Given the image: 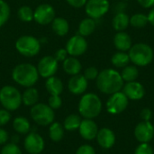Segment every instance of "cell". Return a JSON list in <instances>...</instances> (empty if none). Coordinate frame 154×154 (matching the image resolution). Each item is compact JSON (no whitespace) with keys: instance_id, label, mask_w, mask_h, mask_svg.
I'll list each match as a JSON object with an SVG mask.
<instances>
[{"instance_id":"1f68e13d","label":"cell","mask_w":154,"mask_h":154,"mask_svg":"<svg viewBox=\"0 0 154 154\" xmlns=\"http://www.w3.org/2000/svg\"><path fill=\"white\" fill-rule=\"evenodd\" d=\"M148 23V16L144 14H135L130 18V24L135 28H143Z\"/></svg>"},{"instance_id":"ee69618b","label":"cell","mask_w":154,"mask_h":154,"mask_svg":"<svg viewBox=\"0 0 154 154\" xmlns=\"http://www.w3.org/2000/svg\"><path fill=\"white\" fill-rule=\"evenodd\" d=\"M137 2L143 8H152L154 6V0H137Z\"/></svg>"},{"instance_id":"f1b7e54d","label":"cell","mask_w":154,"mask_h":154,"mask_svg":"<svg viewBox=\"0 0 154 154\" xmlns=\"http://www.w3.org/2000/svg\"><path fill=\"white\" fill-rule=\"evenodd\" d=\"M120 74H121V77L124 81L131 82V81H135L138 79L139 70L136 68V66L127 65L126 67L124 68V69L122 70V72Z\"/></svg>"},{"instance_id":"ac0fdd59","label":"cell","mask_w":154,"mask_h":154,"mask_svg":"<svg viewBox=\"0 0 154 154\" xmlns=\"http://www.w3.org/2000/svg\"><path fill=\"white\" fill-rule=\"evenodd\" d=\"M98 145L106 150L112 148L116 143V134L109 128H102L98 130V133L96 137Z\"/></svg>"},{"instance_id":"f546056e","label":"cell","mask_w":154,"mask_h":154,"mask_svg":"<svg viewBox=\"0 0 154 154\" xmlns=\"http://www.w3.org/2000/svg\"><path fill=\"white\" fill-rule=\"evenodd\" d=\"M111 62L116 68H125L129 64L130 58L125 51H118L113 55Z\"/></svg>"},{"instance_id":"2e32d148","label":"cell","mask_w":154,"mask_h":154,"mask_svg":"<svg viewBox=\"0 0 154 154\" xmlns=\"http://www.w3.org/2000/svg\"><path fill=\"white\" fill-rule=\"evenodd\" d=\"M123 93L130 100H140L145 95L144 87L140 83L135 81L126 82L125 85L123 87Z\"/></svg>"},{"instance_id":"ba28073f","label":"cell","mask_w":154,"mask_h":154,"mask_svg":"<svg viewBox=\"0 0 154 154\" xmlns=\"http://www.w3.org/2000/svg\"><path fill=\"white\" fill-rule=\"evenodd\" d=\"M129 99L121 91L110 95L106 101V110L111 115H118L123 113L128 106Z\"/></svg>"},{"instance_id":"f35d334b","label":"cell","mask_w":154,"mask_h":154,"mask_svg":"<svg viewBox=\"0 0 154 154\" xmlns=\"http://www.w3.org/2000/svg\"><path fill=\"white\" fill-rule=\"evenodd\" d=\"M76 154H96L95 149L89 144H83L78 148Z\"/></svg>"},{"instance_id":"ab89813d","label":"cell","mask_w":154,"mask_h":154,"mask_svg":"<svg viewBox=\"0 0 154 154\" xmlns=\"http://www.w3.org/2000/svg\"><path fill=\"white\" fill-rule=\"evenodd\" d=\"M68 52H67V51H66V49L65 48H60V49H59L56 52H55V54H54V58L56 59V60L59 62V61H64L67 58H68Z\"/></svg>"},{"instance_id":"603a6c76","label":"cell","mask_w":154,"mask_h":154,"mask_svg":"<svg viewBox=\"0 0 154 154\" xmlns=\"http://www.w3.org/2000/svg\"><path fill=\"white\" fill-rule=\"evenodd\" d=\"M38 100H39V92L33 87L26 88V89L22 94V103L25 106L32 107L38 103Z\"/></svg>"},{"instance_id":"d6a6232c","label":"cell","mask_w":154,"mask_h":154,"mask_svg":"<svg viewBox=\"0 0 154 154\" xmlns=\"http://www.w3.org/2000/svg\"><path fill=\"white\" fill-rule=\"evenodd\" d=\"M10 7L5 0H0V27L8 21L10 17Z\"/></svg>"},{"instance_id":"7c38bea8","label":"cell","mask_w":154,"mask_h":154,"mask_svg":"<svg viewBox=\"0 0 154 154\" xmlns=\"http://www.w3.org/2000/svg\"><path fill=\"white\" fill-rule=\"evenodd\" d=\"M66 51L69 56L78 57L84 54L88 50V42L85 37L77 34L69 38L66 44Z\"/></svg>"},{"instance_id":"484cf974","label":"cell","mask_w":154,"mask_h":154,"mask_svg":"<svg viewBox=\"0 0 154 154\" xmlns=\"http://www.w3.org/2000/svg\"><path fill=\"white\" fill-rule=\"evenodd\" d=\"M130 24V18L125 13H118L115 15L112 21L114 29L117 32H124Z\"/></svg>"},{"instance_id":"d6986e66","label":"cell","mask_w":154,"mask_h":154,"mask_svg":"<svg viewBox=\"0 0 154 154\" xmlns=\"http://www.w3.org/2000/svg\"><path fill=\"white\" fill-rule=\"evenodd\" d=\"M114 44L119 51H126L131 49L132 39L128 33L124 32H118L114 37Z\"/></svg>"},{"instance_id":"ffe728a7","label":"cell","mask_w":154,"mask_h":154,"mask_svg":"<svg viewBox=\"0 0 154 154\" xmlns=\"http://www.w3.org/2000/svg\"><path fill=\"white\" fill-rule=\"evenodd\" d=\"M62 68H63V70L68 75L74 76V75L79 74L82 69V65L76 57L69 56L64 61H62Z\"/></svg>"},{"instance_id":"d4e9b609","label":"cell","mask_w":154,"mask_h":154,"mask_svg":"<svg viewBox=\"0 0 154 154\" xmlns=\"http://www.w3.org/2000/svg\"><path fill=\"white\" fill-rule=\"evenodd\" d=\"M64 127L60 123L53 122L49 125V137L53 143L60 142L64 137Z\"/></svg>"},{"instance_id":"e0dca14e","label":"cell","mask_w":154,"mask_h":154,"mask_svg":"<svg viewBox=\"0 0 154 154\" xmlns=\"http://www.w3.org/2000/svg\"><path fill=\"white\" fill-rule=\"evenodd\" d=\"M88 80L84 77V75L78 74L71 76L68 82V88L73 95H81L85 93L88 88Z\"/></svg>"},{"instance_id":"4316f807","label":"cell","mask_w":154,"mask_h":154,"mask_svg":"<svg viewBox=\"0 0 154 154\" xmlns=\"http://www.w3.org/2000/svg\"><path fill=\"white\" fill-rule=\"evenodd\" d=\"M96 26L97 24H96L95 19L90 18V17L85 18L80 22L79 25V34L83 37L88 36L94 32Z\"/></svg>"},{"instance_id":"4fadbf2b","label":"cell","mask_w":154,"mask_h":154,"mask_svg":"<svg viewBox=\"0 0 154 154\" xmlns=\"http://www.w3.org/2000/svg\"><path fill=\"white\" fill-rule=\"evenodd\" d=\"M36 68L39 76L48 79L56 74L59 69V64L53 56H44L40 60Z\"/></svg>"},{"instance_id":"7bdbcfd3","label":"cell","mask_w":154,"mask_h":154,"mask_svg":"<svg viewBox=\"0 0 154 154\" xmlns=\"http://www.w3.org/2000/svg\"><path fill=\"white\" fill-rule=\"evenodd\" d=\"M9 139V134L8 133L0 127V145H5V143H7Z\"/></svg>"},{"instance_id":"7402d4cb","label":"cell","mask_w":154,"mask_h":154,"mask_svg":"<svg viewBox=\"0 0 154 154\" xmlns=\"http://www.w3.org/2000/svg\"><path fill=\"white\" fill-rule=\"evenodd\" d=\"M13 128L15 133L26 135L31 132L32 125L30 121L24 116H17L13 121Z\"/></svg>"},{"instance_id":"3957f363","label":"cell","mask_w":154,"mask_h":154,"mask_svg":"<svg viewBox=\"0 0 154 154\" xmlns=\"http://www.w3.org/2000/svg\"><path fill=\"white\" fill-rule=\"evenodd\" d=\"M78 109L83 118L94 119L97 117L102 111V101L97 95L87 93L80 98Z\"/></svg>"},{"instance_id":"9c48e42d","label":"cell","mask_w":154,"mask_h":154,"mask_svg":"<svg viewBox=\"0 0 154 154\" xmlns=\"http://www.w3.org/2000/svg\"><path fill=\"white\" fill-rule=\"evenodd\" d=\"M109 7L108 0H88L85 5V11L88 17L99 19L108 12Z\"/></svg>"},{"instance_id":"836d02e7","label":"cell","mask_w":154,"mask_h":154,"mask_svg":"<svg viewBox=\"0 0 154 154\" xmlns=\"http://www.w3.org/2000/svg\"><path fill=\"white\" fill-rule=\"evenodd\" d=\"M0 154H23L20 147L14 143H5L2 149Z\"/></svg>"},{"instance_id":"277c9868","label":"cell","mask_w":154,"mask_h":154,"mask_svg":"<svg viewBox=\"0 0 154 154\" xmlns=\"http://www.w3.org/2000/svg\"><path fill=\"white\" fill-rule=\"evenodd\" d=\"M129 58L135 66L145 67L148 66L153 60V50L146 43H136L129 50Z\"/></svg>"},{"instance_id":"8992f818","label":"cell","mask_w":154,"mask_h":154,"mask_svg":"<svg viewBox=\"0 0 154 154\" xmlns=\"http://www.w3.org/2000/svg\"><path fill=\"white\" fill-rule=\"evenodd\" d=\"M30 116L33 122L41 126H49L55 119L54 110L51 108L48 104L43 103H37L32 106Z\"/></svg>"},{"instance_id":"b9f144b4","label":"cell","mask_w":154,"mask_h":154,"mask_svg":"<svg viewBox=\"0 0 154 154\" xmlns=\"http://www.w3.org/2000/svg\"><path fill=\"white\" fill-rule=\"evenodd\" d=\"M66 1L72 7L80 8V7H82V6H84L86 5L88 0H66Z\"/></svg>"},{"instance_id":"8d00e7d4","label":"cell","mask_w":154,"mask_h":154,"mask_svg":"<svg viewBox=\"0 0 154 154\" xmlns=\"http://www.w3.org/2000/svg\"><path fill=\"white\" fill-rule=\"evenodd\" d=\"M134 154H154V151L149 143H141L135 149Z\"/></svg>"},{"instance_id":"bcb514c9","label":"cell","mask_w":154,"mask_h":154,"mask_svg":"<svg viewBox=\"0 0 154 154\" xmlns=\"http://www.w3.org/2000/svg\"><path fill=\"white\" fill-rule=\"evenodd\" d=\"M153 128H154V125H153Z\"/></svg>"},{"instance_id":"83f0119b","label":"cell","mask_w":154,"mask_h":154,"mask_svg":"<svg viewBox=\"0 0 154 154\" xmlns=\"http://www.w3.org/2000/svg\"><path fill=\"white\" fill-rule=\"evenodd\" d=\"M81 121H82V119L79 115L71 114L65 118L62 125L65 130L71 132V131H75V130L79 129Z\"/></svg>"},{"instance_id":"f6af8a7d","label":"cell","mask_w":154,"mask_h":154,"mask_svg":"<svg viewBox=\"0 0 154 154\" xmlns=\"http://www.w3.org/2000/svg\"><path fill=\"white\" fill-rule=\"evenodd\" d=\"M147 16H148V21H149V23H150L152 25H153L154 26V6L151 9V11L149 12V14H148Z\"/></svg>"},{"instance_id":"74e56055","label":"cell","mask_w":154,"mask_h":154,"mask_svg":"<svg viewBox=\"0 0 154 154\" xmlns=\"http://www.w3.org/2000/svg\"><path fill=\"white\" fill-rule=\"evenodd\" d=\"M12 118V116L10 112L5 108L0 109V127L7 125Z\"/></svg>"},{"instance_id":"cb8c5ba5","label":"cell","mask_w":154,"mask_h":154,"mask_svg":"<svg viewBox=\"0 0 154 154\" xmlns=\"http://www.w3.org/2000/svg\"><path fill=\"white\" fill-rule=\"evenodd\" d=\"M51 29L55 34L59 36H65L69 30L68 21L63 17H55L51 22Z\"/></svg>"},{"instance_id":"52a82bcc","label":"cell","mask_w":154,"mask_h":154,"mask_svg":"<svg viewBox=\"0 0 154 154\" xmlns=\"http://www.w3.org/2000/svg\"><path fill=\"white\" fill-rule=\"evenodd\" d=\"M15 49L23 56L33 57L40 52L41 42L34 36L23 35L17 39L15 42Z\"/></svg>"},{"instance_id":"60d3db41","label":"cell","mask_w":154,"mask_h":154,"mask_svg":"<svg viewBox=\"0 0 154 154\" xmlns=\"http://www.w3.org/2000/svg\"><path fill=\"white\" fill-rule=\"evenodd\" d=\"M142 119L143 121H146V122H150L152 117V112L150 108H143L142 111H141V114H140Z\"/></svg>"},{"instance_id":"9a60e30c","label":"cell","mask_w":154,"mask_h":154,"mask_svg":"<svg viewBox=\"0 0 154 154\" xmlns=\"http://www.w3.org/2000/svg\"><path fill=\"white\" fill-rule=\"evenodd\" d=\"M78 130L79 132L80 136L87 141H92L96 139L97 134L98 133L97 125L93 119H82Z\"/></svg>"},{"instance_id":"5b68a950","label":"cell","mask_w":154,"mask_h":154,"mask_svg":"<svg viewBox=\"0 0 154 154\" xmlns=\"http://www.w3.org/2000/svg\"><path fill=\"white\" fill-rule=\"evenodd\" d=\"M0 104L9 112L17 110L22 105L21 92L14 86H4L0 89Z\"/></svg>"},{"instance_id":"44dd1931","label":"cell","mask_w":154,"mask_h":154,"mask_svg":"<svg viewBox=\"0 0 154 154\" xmlns=\"http://www.w3.org/2000/svg\"><path fill=\"white\" fill-rule=\"evenodd\" d=\"M45 88L46 90L50 95H56L60 96L64 89V85L61 79L58 77L52 76L46 79L45 82Z\"/></svg>"},{"instance_id":"5bb4252c","label":"cell","mask_w":154,"mask_h":154,"mask_svg":"<svg viewBox=\"0 0 154 154\" xmlns=\"http://www.w3.org/2000/svg\"><path fill=\"white\" fill-rule=\"evenodd\" d=\"M134 136L140 143H149L154 137L153 125L146 121L139 123L135 126Z\"/></svg>"},{"instance_id":"4dcf8cb0","label":"cell","mask_w":154,"mask_h":154,"mask_svg":"<svg viewBox=\"0 0 154 154\" xmlns=\"http://www.w3.org/2000/svg\"><path fill=\"white\" fill-rule=\"evenodd\" d=\"M17 15L18 18L24 23H29L33 20V11L28 5L21 6L17 11Z\"/></svg>"},{"instance_id":"30bf717a","label":"cell","mask_w":154,"mask_h":154,"mask_svg":"<svg viewBox=\"0 0 154 154\" xmlns=\"http://www.w3.org/2000/svg\"><path fill=\"white\" fill-rule=\"evenodd\" d=\"M23 147L29 154H41L45 147L42 136L36 132H30L23 141Z\"/></svg>"},{"instance_id":"7a4b0ae2","label":"cell","mask_w":154,"mask_h":154,"mask_svg":"<svg viewBox=\"0 0 154 154\" xmlns=\"http://www.w3.org/2000/svg\"><path fill=\"white\" fill-rule=\"evenodd\" d=\"M13 80L24 88L33 87L39 79L37 68L31 63H21L16 65L12 71Z\"/></svg>"},{"instance_id":"6da1fadb","label":"cell","mask_w":154,"mask_h":154,"mask_svg":"<svg viewBox=\"0 0 154 154\" xmlns=\"http://www.w3.org/2000/svg\"><path fill=\"white\" fill-rule=\"evenodd\" d=\"M96 80L98 90L106 95H112L120 91L125 82L121 74L113 69H106L99 72Z\"/></svg>"},{"instance_id":"e575fe53","label":"cell","mask_w":154,"mask_h":154,"mask_svg":"<svg viewBox=\"0 0 154 154\" xmlns=\"http://www.w3.org/2000/svg\"><path fill=\"white\" fill-rule=\"evenodd\" d=\"M48 106L52 108L53 110L59 109L62 106V99L60 96L56 95H51L48 98Z\"/></svg>"},{"instance_id":"8fae6325","label":"cell","mask_w":154,"mask_h":154,"mask_svg":"<svg viewBox=\"0 0 154 154\" xmlns=\"http://www.w3.org/2000/svg\"><path fill=\"white\" fill-rule=\"evenodd\" d=\"M54 18L55 10L53 6L49 4H42L33 11V20L41 25L51 23Z\"/></svg>"},{"instance_id":"d590c367","label":"cell","mask_w":154,"mask_h":154,"mask_svg":"<svg viewBox=\"0 0 154 154\" xmlns=\"http://www.w3.org/2000/svg\"><path fill=\"white\" fill-rule=\"evenodd\" d=\"M98 74H99V71L96 67H88V69H85L83 75L88 80H95L97 79Z\"/></svg>"}]
</instances>
